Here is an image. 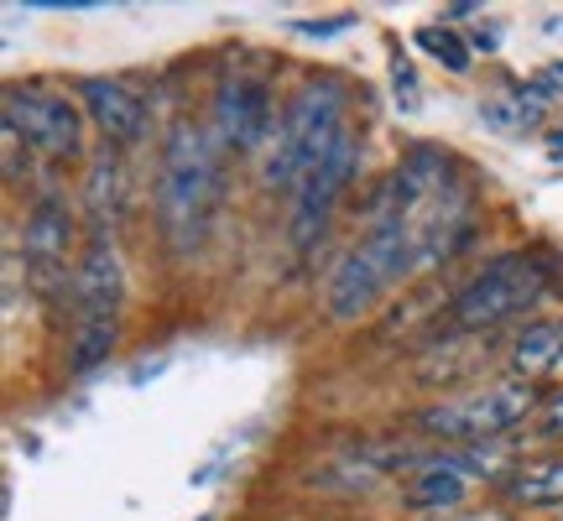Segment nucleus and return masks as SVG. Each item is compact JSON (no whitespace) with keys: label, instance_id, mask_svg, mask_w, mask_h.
Returning <instances> with one entry per match:
<instances>
[{"label":"nucleus","instance_id":"8","mask_svg":"<svg viewBox=\"0 0 563 521\" xmlns=\"http://www.w3.org/2000/svg\"><path fill=\"white\" fill-rule=\"evenodd\" d=\"M0 110H5V136L26 152H42V157H74L79 152L84 121L74 100H63L53 89H11Z\"/></svg>","mask_w":563,"mask_h":521},{"label":"nucleus","instance_id":"19","mask_svg":"<svg viewBox=\"0 0 563 521\" xmlns=\"http://www.w3.org/2000/svg\"><path fill=\"white\" fill-rule=\"evenodd\" d=\"M543 439L563 443V391L553 401H548V412H543Z\"/></svg>","mask_w":563,"mask_h":521},{"label":"nucleus","instance_id":"3","mask_svg":"<svg viewBox=\"0 0 563 521\" xmlns=\"http://www.w3.org/2000/svg\"><path fill=\"white\" fill-rule=\"evenodd\" d=\"M553 281V260L538 256V251H511V256H496L485 271L464 281L454 302H449V329H464V334H481V329H496V323L517 319L522 308L548 292Z\"/></svg>","mask_w":563,"mask_h":521},{"label":"nucleus","instance_id":"13","mask_svg":"<svg viewBox=\"0 0 563 521\" xmlns=\"http://www.w3.org/2000/svg\"><path fill=\"white\" fill-rule=\"evenodd\" d=\"M470 496V475H464L454 459H428L418 469V480L407 485V501L418 506V511H454V506Z\"/></svg>","mask_w":563,"mask_h":521},{"label":"nucleus","instance_id":"10","mask_svg":"<svg viewBox=\"0 0 563 521\" xmlns=\"http://www.w3.org/2000/svg\"><path fill=\"white\" fill-rule=\"evenodd\" d=\"M214 136L224 152H256L272 131V95L262 79H235L214 100Z\"/></svg>","mask_w":563,"mask_h":521},{"label":"nucleus","instance_id":"16","mask_svg":"<svg viewBox=\"0 0 563 521\" xmlns=\"http://www.w3.org/2000/svg\"><path fill=\"white\" fill-rule=\"evenodd\" d=\"M418 47H428V58L443 63L449 74H464V68H470V47H464V37L460 32H449V26H422Z\"/></svg>","mask_w":563,"mask_h":521},{"label":"nucleus","instance_id":"23","mask_svg":"<svg viewBox=\"0 0 563 521\" xmlns=\"http://www.w3.org/2000/svg\"><path fill=\"white\" fill-rule=\"evenodd\" d=\"M559 521H563V517H559Z\"/></svg>","mask_w":563,"mask_h":521},{"label":"nucleus","instance_id":"14","mask_svg":"<svg viewBox=\"0 0 563 521\" xmlns=\"http://www.w3.org/2000/svg\"><path fill=\"white\" fill-rule=\"evenodd\" d=\"M563 361V319H543V323H527L517 344H511V365L522 381H538L548 376L553 365Z\"/></svg>","mask_w":563,"mask_h":521},{"label":"nucleus","instance_id":"22","mask_svg":"<svg viewBox=\"0 0 563 521\" xmlns=\"http://www.w3.org/2000/svg\"><path fill=\"white\" fill-rule=\"evenodd\" d=\"M433 521H506V517H433Z\"/></svg>","mask_w":563,"mask_h":521},{"label":"nucleus","instance_id":"2","mask_svg":"<svg viewBox=\"0 0 563 521\" xmlns=\"http://www.w3.org/2000/svg\"><path fill=\"white\" fill-rule=\"evenodd\" d=\"M418 271V251H412V235L402 230L397 214H386L376 209V220L365 230V241L340 260V271L329 277V313L334 319H361L365 308H376V302L397 287L402 277Z\"/></svg>","mask_w":563,"mask_h":521},{"label":"nucleus","instance_id":"11","mask_svg":"<svg viewBox=\"0 0 563 521\" xmlns=\"http://www.w3.org/2000/svg\"><path fill=\"white\" fill-rule=\"evenodd\" d=\"M84 110L100 125V136L110 146H136L146 131V104L136 89H125L121 79H89L84 84Z\"/></svg>","mask_w":563,"mask_h":521},{"label":"nucleus","instance_id":"12","mask_svg":"<svg viewBox=\"0 0 563 521\" xmlns=\"http://www.w3.org/2000/svg\"><path fill=\"white\" fill-rule=\"evenodd\" d=\"M125 193H131V182H125V167L121 157L104 146L100 157L89 162V178H84V203H89V230H104L110 235V224L125 214Z\"/></svg>","mask_w":563,"mask_h":521},{"label":"nucleus","instance_id":"1","mask_svg":"<svg viewBox=\"0 0 563 521\" xmlns=\"http://www.w3.org/2000/svg\"><path fill=\"white\" fill-rule=\"evenodd\" d=\"M224 199V146L203 125H173V136L162 146L157 173V224L173 256H194L220 214Z\"/></svg>","mask_w":563,"mask_h":521},{"label":"nucleus","instance_id":"18","mask_svg":"<svg viewBox=\"0 0 563 521\" xmlns=\"http://www.w3.org/2000/svg\"><path fill=\"white\" fill-rule=\"evenodd\" d=\"M350 26H355V21L340 16V21H298L292 32H298V37H340V32H350Z\"/></svg>","mask_w":563,"mask_h":521},{"label":"nucleus","instance_id":"7","mask_svg":"<svg viewBox=\"0 0 563 521\" xmlns=\"http://www.w3.org/2000/svg\"><path fill=\"white\" fill-rule=\"evenodd\" d=\"M355 173H361V141H355V131L344 125L340 141L329 146V157H323L319 167L298 182V193H292V220H287V235H292V245H298L302 256L323 241V230H329V220H334V209H340L344 188H350Z\"/></svg>","mask_w":563,"mask_h":521},{"label":"nucleus","instance_id":"21","mask_svg":"<svg viewBox=\"0 0 563 521\" xmlns=\"http://www.w3.org/2000/svg\"><path fill=\"white\" fill-rule=\"evenodd\" d=\"M475 11H481L475 0H454V5H443V16H449V21H470Z\"/></svg>","mask_w":563,"mask_h":521},{"label":"nucleus","instance_id":"17","mask_svg":"<svg viewBox=\"0 0 563 521\" xmlns=\"http://www.w3.org/2000/svg\"><path fill=\"white\" fill-rule=\"evenodd\" d=\"M391 84H397V104H402V110H418V100H412L418 84H412V68H407L402 53H397V63H391Z\"/></svg>","mask_w":563,"mask_h":521},{"label":"nucleus","instance_id":"6","mask_svg":"<svg viewBox=\"0 0 563 521\" xmlns=\"http://www.w3.org/2000/svg\"><path fill=\"white\" fill-rule=\"evenodd\" d=\"M532 407H538V386L522 381V376H511V381L481 386V391H470V397L428 407V412H418V428L443 443H481V439L511 433Z\"/></svg>","mask_w":563,"mask_h":521},{"label":"nucleus","instance_id":"4","mask_svg":"<svg viewBox=\"0 0 563 521\" xmlns=\"http://www.w3.org/2000/svg\"><path fill=\"white\" fill-rule=\"evenodd\" d=\"M121 292H125V271H121V251L115 235L89 230L74 271V313H79V334H74V370H95L115 344V319H121Z\"/></svg>","mask_w":563,"mask_h":521},{"label":"nucleus","instance_id":"5","mask_svg":"<svg viewBox=\"0 0 563 521\" xmlns=\"http://www.w3.org/2000/svg\"><path fill=\"white\" fill-rule=\"evenodd\" d=\"M340 131H344V95L334 84H308L298 100L282 110L277 136H272V157H266V182L298 193V182L329 157Z\"/></svg>","mask_w":563,"mask_h":521},{"label":"nucleus","instance_id":"9","mask_svg":"<svg viewBox=\"0 0 563 521\" xmlns=\"http://www.w3.org/2000/svg\"><path fill=\"white\" fill-rule=\"evenodd\" d=\"M68 251H74V214H68V199L47 188L26 209V251H21V266L37 298L53 302L68 287Z\"/></svg>","mask_w":563,"mask_h":521},{"label":"nucleus","instance_id":"15","mask_svg":"<svg viewBox=\"0 0 563 521\" xmlns=\"http://www.w3.org/2000/svg\"><path fill=\"white\" fill-rule=\"evenodd\" d=\"M506 496L517 506H563V459L522 464V469L506 480Z\"/></svg>","mask_w":563,"mask_h":521},{"label":"nucleus","instance_id":"20","mask_svg":"<svg viewBox=\"0 0 563 521\" xmlns=\"http://www.w3.org/2000/svg\"><path fill=\"white\" fill-rule=\"evenodd\" d=\"M32 11H95V0H32Z\"/></svg>","mask_w":563,"mask_h":521}]
</instances>
